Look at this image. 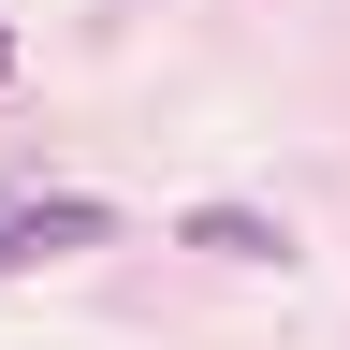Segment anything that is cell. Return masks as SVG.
<instances>
[{"instance_id": "1", "label": "cell", "mask_w": 350, "mask_h": 350, "mask_svg": "<svg viewBox=\"0 0 350 350\" xmlns=\"http://www.w3.org/2000/svg\"><path fill=\"white\" fill-rule=\"evenodd\" d=\"M117 234V204H88V190H15L0 204V278L15 262H59V248H103Z\"/></svg>"}, {"instance_id": "3", "label": "cell", "mask_w": 350, "mask_h": 350, "mask_svg": "<svg viewBox=\"0 0 350 350\" xmlns=\"http://www.w3.org/2000/svg\"><path fill=\"white\" fill-rule=\"evenodd\" d=\"M0 73H15V29H0Z\"/></svg>"}, {"instance_id": "2", "label": "cell", "mask_w": 350, "mask_h": 350, "mask_svg": "<svg viewBox=\"0 0 350 350\" xmlns=\"http://www.w3.org/2000/svg\"><path fill=\"white\" fill-rule=\"evenodd\" d=\"M190 248H219V262H292V234L262 204H190Z\"/></svg>"}]
</instances>
